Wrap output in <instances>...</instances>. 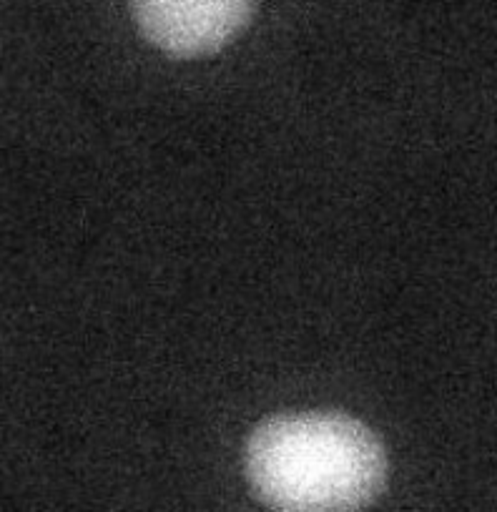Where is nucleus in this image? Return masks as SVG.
<instances>
[{
	"instance_id": "f257e3e1",
	"label": "nucleus",
	"mask_w": 497,
	"mask_h": 512,
	"mask_svg": "<svg viewBox=\"0 0 497 512\" xmlns=\"http://www.w3.org/2000/svg\"><path fill=\"white\" fill-rule=\"evenodd\" d=\"M246 477L272 512H364L385 490L387 455L354 417L294 412L252 432Z\"/></svg>"
},
{
	"instance_id": "f03ea898",
	"label": "nucleus",
	"mask_w": 497,
	"mask_h": 512,
	"mask_svg": "<svg viewBox=\"0 0 497 512\" xmlns=\"http://www.w3.org/2000/svg\"><path fill=\"white\" fill-rule=\"evenodd\" d=\"M257 0H134L146 41L179 58L216 53L252 18Z\"/></svg>"
}]
</instances>
